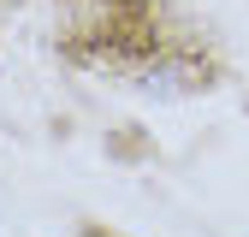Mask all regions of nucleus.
Wrapping results in <instances>:
<instances>
[{"instance_id":"obj_1","label":"nucleus","mask_w":249,"mask_h":237,"mask_svg":"<svg viewBox=\"0 0 249 237\" xmlns=\"http://www.w3.org/2000/svg\"><path fill=\"white\" fill-rule=\"evenodd\" d=\"M142 89H148V95H172V89H178V71H148Z\"/></svg>"}]
</instances>
